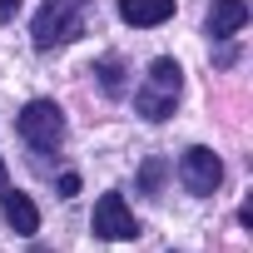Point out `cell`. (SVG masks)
Wrapping results in <instances>:
<instances>
[{"label":"cell","instance_id":"cell-1","mask_svg":"<svg viewBox=\"0 0 253 253\" xmlns=\"http://www.w3.org/2000/svg\"><path fill=\"white\" fill-rule=\"evenodd\" d=\"M89 5H94V0H45L40 15H35V45H40V50H55V45L80 40Z\"/></svg>","mask_w":253,"mask_h":253},{"label":"cell","instance_id":"cell-2","mask_svg":"<svg viewBox=\"0 0 253 253\" xmlns=\"http://www.w3.org/2000/svg\"><path fill=\"white\" fill-rule=\"evenodd\" d=\"M179 89H184V70L174 65V60H154L149 65V80H144V89L134 94V109L144 114V119H169L174 114V99H179Z\"/></svg>","mask_w":253,"mask_h":253},{"label":"cell","instance_id":"cell-3","mask_svg":"<svg viewBox=\"0 0 253 253\" xmlns=\"http://www.w3.org/2000/svg\"><path fill=\"white\" fill-rule=\"evenodd\" d=\"M15 129H20V139H25L30 149L50 154V149H60V139H65V114H60L55 99H30V104L20 109V119H15Z\"/></svg>","mask_w":253,"mask_h":253},{"label":"cell","instance_id":"cell-4","mask_svg":"<svg viewBox=\"0 0 253 253\" xmlns=\"http://www.w3.org/2000/svg\"><path fill=\"white\" fill-rule=\"evenodd\" d=\"M179 179H184V189H189V194H199V199H204V194H213V189L223 184V164H218V154H213V149H204V144H199V149H189V154L179 159Z\"/></svg>","mask_w":253,"mask_h":253},{"label":"cell","instance_id":"cell-5","mask_svg":"<svg viewBox=\"0 0 253 253\" xmlns=\"http://www.w3.org/2000/svg\"><path fill=\"white\" fill-rule=\"evenodd\" d=\"M89 223H94V233H99V238H114V243L139 233V223H134L129 204H124V194H104V199L94 204V218H89Z\"/></svg>","mask_w":253,"mask_h":253},{"label":"cell","instance_id":"cell-6","mask_svg":"<svg viewBox=\"0 0 253 253\" xmlns=\"http://www.w3.org/2000/svg\"><path fill=\"white\" fill-rule=\"evenodd\" d=\"M248 25V0H213V10H209V35L213 40H228Z\"/></svg>","mask_w":253,"mask_h":253},{"label":"cell","instance_id":"cell-7","mask_svg":"<svg viewBox=\"0 0 253 253\" xmlns=\"http://www.w3.org/2000/svg\"><path fill=\"white\" fill-rule=\"evenodd\" d=\"M119 15L139 30H149V25H164L174 15V0H119Z\"/></svg>","mask_w":253,"mask_h":253},{"label":"cell","instance_id":"cell-8","mask_svg":"<svg viewBox=\"0 0 253 253\" xmlns=\"http://www.w3.org/2000/svg\"><path fill=\"white\" fill-rule=\"evenodd\" d=\"M0 209H5V218H10V228H15V233H35V228H40V209H35L15 184L0 194Z\"/></svg>","mask_w":253,"mask_h":253},{"label":"cell","instance_id":"cell-9","mask_svg":"<svg viewBox=\"0 0 253 253\" xmlns=\"http://www.w3.org/2000/svg\"><path fill=\"white\" fill-rule=\"evenodd\" d=\"M94 75H99V89H104V94H124V60L109 55V60L94 65Z\"/></svg>","mask_w":253,"mask_h":253},{"label":"cell","instance_id":"cell-10","mask_svg":"<svg viewBox=\"0 0 253 253\" xmlns=\"http://www.w3.org/2000/svg\"><path fill=\"white\" fill-rule=\"evenodd\" d=\"M164 174H169V164H164V159H149V164L139 169V189H144V194H159V189H164Z\"/></svg>","mask_w":253,"mask_h":253},{"label":"cell","instance_id":"cell-11","mask_svg":"<svg viewBox=\"0 0 253 253\" xmlns=\"http://www.w3.org/2000/svg\"><path fill=\"white\" fill-rule=\"evenodd\" d=\"M70 194H80V174H60V199H70Z\"/></svg>","mask_w":253,"mask_h":253},{"label":"cell","instance_id":"cell-12","mask_svg":"<svg viewBox=\"0 0 253 253\" xmlns=\"http://www.w3.org/2000/svg\"><path fill=\"white\" fill-rule=\"evenodd\" d=\"M15 10H20V0H0V25H5V20H10Z\"/></svg>","mask_w":253,"mask_h":253},{"label":"cell","instance_id":"cell-13","mask_svg":"<svg viewBox=\"0 0 253 253\" xmlns=\"http://www.w3.org/2000/svg\"><path fill=\"white\" fill-rule=\"evenodd\" d=\"M10 189V179H5V159H0V194H5Z\"/></svg>","mask_w":253,"mask_h":253}]
</instances>
